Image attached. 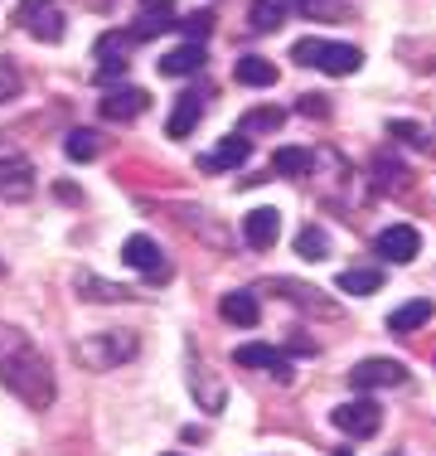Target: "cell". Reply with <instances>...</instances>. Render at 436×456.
I'll return each instance as SVG.
<instances>
[{"mask_svg":"<svg viewBox=\"0 0 436 456\" xmlns=\"http://www.w3.org/2000/svg\"><path fill=\"white\" fill-rule=\"evenodd\" d=\"M146 107H150V93H141V88H131V83H122V88L102 93L97 112H102L107 122H136V117L146 112Z\"/></svg>","mask_w":436,"mask_h":456,"instance_id":"8992f818","label":"cell"},{"mask_svg":"<svg viewBox=\"0 0 436 456\" xmlns=\"http://www.w3.org/2000/svg\"><path fill=\"white\" fill-rule=\"evenodd\" d=\"M29 194H35V166L25 156H5L0 160V200L25 204Z\"/></svg>","mask_w":436,"mask_h":456,"instance_id":"ba28073f","label":"cell"},{"mask_svg":"<svg viewBox=\"0 0 436 456\" xmlns=\"http://www.w3.org/2000/svg\"><path fill=\"white\" fill-rule=\"evenodd\" d=\"M63 151H69V160H93L97 151H102V141H97L87 126H78V132H69L63 136Z\"/></svg>","mask_w":436,"mask_h":456,"instance_id":"83f0119b","label":"cell"},{"mask_svg":"<svg viewBox=\"0 0 436 456\" xmlns=\"http://www.w3.org/2000/svg\"><path fill=\"white\" fill-rule=\"evenodd\" d=\"M277 233H281V214L271 209V204H262V209H247V219H243V238H247V248H271L277 243Z\"/></svg>","mask_w":436,"mask_h":456,"instance_id":"9a60e30c","label":"cell"},{"mask_svg":"<svg viewBox=\"0 0 436 456\" xmlns=\"http://www.w3.org/2000/svg\"><path fill=\"white\" fill-rule=\"evenodd\" d=\"M233 364H243V369H271V374H277L281 384L291 379V360H287V350H277V345H262V340L238 345V350H233Z\"/></svg>","mask_w":436,"mask_h":456,"instance_id":"30bf717a","label":"cell"},{"mask_svg":"<svg viewBox=\"0 0 436 456\" xmlns=\"http://www.w3.org/2000/svg\"><path fill=\"white\" fill-rule=\"evenodd\" d=\"M287 122V112L281 107H253V112H243V122H238V132H277V126Z\"/></svg>","mask_w":436,"mask_h":456,"instance_id":"d4e9b609","label":"cell"},{"mask_svg":"<svg viewBox=\"0 0 436 456\" xmlns=\"http://www.w3.org/2000/svg\"><path fill=\"white\" fill-rule=\"evenodd\" d=\"M166 456H180V452H166Z\"/></svg>","mask_w":436,"mask_h":456,"instance_id":"836d02e7","label":"cell"},{"mask_svg":"<svg viewBox=\"0 0 436 456\" xmlns=\"http://www.w3.org/2000/svg\"><path fill=\"white\" fill-rule=\"evenodd\" d=\"M296 253L305 257V263H325V257H330V233H325V228H301Z\"/></svg>","mask_w":436,"mask_h":456,"instance_id":"484cf974","label":"cell"},{"mask_svg":"<svg viewBox=\"0 0 436 456\" xmlns=\"http://www.w3.org/2000/svg\"><path fill=\"white\" fill-rule=\"evenodd\" d=\"M291 59L301 63V69H320L330 73V78H344V73H354L359 63H364V53H359L354 45H330V39H296L291 45Z\"/></svg>","mask_w":436,"mask_h":456,"instance_id":"7a4b0ae2","label":"cell"},{"mask_svg":"<svg viewBox=\"0 0 436 456\" xmlns=\"http://www.w3.org/2000/svg\"><path fill=\"white\" fill-rule=\"evenodd\" d=\"M340 456H349V452H340Z\"/></svg>","mask_w":436,"mask_h":456,"instance_id":"e575fe53","label":"cell"},{"mask_svg":"<svg viewBox=\"0 0 436 456\" xmlns=\"http://www.w3.org/2000/svg\"><path fill=\"white\" fill-rule=\"evenodd\" d=\"M374 248H378V257H388V263H412L417 248H422V233L412 224H388Z\"/></svg>","mask_w":436,"mask_h":456,"instance_id":"9c48e42d","label":"cell"},{"mask_svg":"<svg viewBox=\"0 0 436 456\" xmlns=\"http://www.w3.org/2000/svg\"><path fill=\"white\" fill-rule=\"evenodd\" d=\"M0 384L39 412L53 403V369L20 325H0Z\"/></svg>","mask_w":436,"mask_h":456,"instance_id":"6da1fadb","label":"cell"},{"mask_svg":"<svg viewBox=\"0 0 436 456\" xmlns=\"http://www.w3.org/2000/svg\"><path fill=\"white\" fill-rule=\"evenodd\" d=\"M315 166V156L305 146H281V151H271V170L277 175H305V170Z\"/></svg>","mask_w":436,"mask_h":456,"instance_id":"603a6c76","label":"cell"},{"mask_svg":"<svg viewBox=\"0 0 436 456\" xmlns=\"http://www.w3.org/2000/svg\"><path fill=\"white\" fill-rule=\"evenodd\" d=\"M0 273H5V267H0Z\"/></svg>","mask_w":436,"mask_h":456,"instance_id":"d590c367","label":"cell"},{"mask_svg":"<svg viewBox=\"0 0 436 456\" xmlns=\"http://www.w3.org/2000/svg\"><path fill=\"white\" fill-rule=\"evenodd\" d=\"M174 25H180L174 0H141V20H136V29H131V39H156Z\"/></svg>","mask_w":436,"mask_h":456,"instance_id":"7c38bea8","label":"cell"},{"mask_svg":"<svg viewBox=\"0 0 436 456\" xmlns=\"http://www.w3.org/2000/svg\"><path fill=\"white\" fill-rule=\"evenodd\" d=\"M296 107H301V112H305V117H311V112H315V117H325V102H320V97H301V102H296Z\"/></svg>","mask_w":436,"mask_h":456,"instance_id":"d6a6232c","label":"cell"},{"mask_svg":"<svg viewBox=\"0 0 436 456\" xmlns=\"http://www.w3.org/2000/svg\"><path fill=\"white\" fill-rule=\"evenodd\" d=\"M180 29H184L190 39H204V35H209V10H199L194 20H180Z\"/></svg>","mask_w":436,"mask_h":456,"instance_id":"1f68e13d","label":"cell"},{"mask_svg":"<svg viewBox=\"0 0 436 456\" xmlns=\"http://www.w3.org/2000/svg\"><path fill=\"white\" fill-rule=\"evenodd\" d=\"M253 156V136L247 132H238V136H223L214 146V156H204L199 166L209 170V175H223V170H233V166H243V160Z\"/></svg>","mask_w":436,"mask_h":456,"instance_id":"5bb4252c","label":"cell"},{"mask_svg":"<svg viewBox=\"0 0 436 456\" xmlns=\"http://www.w3.org/2000/svg\"><path fill=\"white\" fill-rule=\"evenodd\" d=\"M136 350H141V340L136 335H117V330H102V335H87V340H78V360L87 369H112V364H126V360H136Z\"/></svg>","mask_w":436,"mask_h":456,"instance_id":"3957f363","label":"cell"},{"mask_svg":"<svg viewBox=\"0 0 436 456\" xmlns=\"http://www.w3.org/2000/svg\"><path fill=\"white\" fill-rule=\"evenodd\" d=\"M78 297H87V301H131V291H112L107 281H97V277H78Z\"/></svg>","mask_w":436,"mask_h":456,"instance_id":"f1b7e54d","label":"cell"},{"mask_svg":"<svg viewBox=\"0 0 436 456\" xmlns=\"http://www.w3.org/2000/svg\"><path fill=\"white\" fill-rule=\"evenodd\" d=\"M398 384H408V369L398 360H384V354L359 360L349 369V388H359V394H368V388H398Z\"/></svg>","mask_w":436,"mask_h":456,"instance_id":"5b68a950","label":"cell"},{"mask_svg":"<svg viewBox=\"0 0 436 456\" xmlns=\"http://www.w3.org/2000/svg\"><path fill=\"white\" fill-rule=\"evenodd\" d=\"M330 422L340 432H349V437L364 442V437H374V432L384 428V408H378L374 398H349V403H340L330 412Z\"/></svg>","mask_w":436,"mask_h":456,"instance_id":"277c9868","label":"cell"},{"mask_svg":"<svg viewBox=\"0 0 436 456\" xmlns=\"http://www.w3.org/2000/svg\"><path fill=\"white\" fill-rule=\"evenodd\" d=\"M15 93H20V73H15V63H0V102H10Z\"/></svg>","mask_w":436,"mask_h":456,"instance_id":"4dcf8cb0","label":"cell"},{"mask_svg":"<svg viewBox=\"0 0 436 456\" xmlns=\"http://www.w3.org/2000/svg\"><path fill=\"white\" fill-rule=\"evenodd\" d=\"M271 291H277V297H291V301H296V306H311V311H325V316H330V301H320V297H315V291H301V281H291V277H277V281H271Z\"/></svg>","mask_w":436,"mask_h":456,"instance_id":"4316f807","label":"cell"},{"mask_svg":"<svg viewBox=\"0 0 436 456\" xmlns=\"http://www.w3.org/2000/svg\"><path fill=\"white\" fill-rule=\"evenodd\" d=\"M20 25H25L35 39H49V45H59V39H63V15L49 5V0H25Z\"/></svg>","mask_w":436,"mask_h":456,"instance_id":"8fae6325","label":"cell"},{"mask_svg":"<svg viewBox=\"0 0 436 456\" xmlns=\"http://www.w3.org/2000/svg\"><path fill=\"white\" fill-rule=\"evenodd\" d=\"M388 136H392V141H402V146H427L422 126H412V122H388Z\"/></svg>","mask_w":436,"mask_h":456,"instance_id":"f546056e","label":"cell"},{"mask_svg":"<svg viewBox=\"0 0 436 456\" xmlns=\"http://www.w3.org/2000/svg\"><path fill=\"white\" fill-rule=\"evenodd\" d=\"M204 39H184V45H174L170 53H160V73L166 78H190V73H199L204 69Z\"/></svg>","mask_w":436,"mask_h":456,"instance_id":"4fadbf2b","label":"cell"},{"mask_svg":"<svg viewBox=\"0 0 436 456\" xmlns=\"http://www.w3.org/2000/svg\"><path fill=\"white\" fill-rule=\"evenodd\" d=\"M122 263L136 267V273H146V277H166L170 273L166 253H160L156 238H146V233H131L126 243H122Z\"/></svg>","mask_w":436,"mask_h":456,"instance_id":"52a82bcc","label":"cell"},{"mask_svg":"<svg viewBox=\"0 0 436 456\" xmlns=\"http://www.w3.org/2000/svg\"><path fill=\"white\" fill-rule=\"evenodd\" d=\"M218 316H223L228 325H243V330H247V325L262 321V311H257V297H253V291H228V297L218 301Z\"/></svg>","mask_w":436,"mask_h":456,"instance_id":"e0dca14e","label":"cell"},{"mask_svg":"<svg viewBox=\"0 0 436 456\" xmlns=\"http://www.w3.org/2000/svg\"><path fill=\"white\" fill-rule=\"evenodd\" d=\"M335 287H340L344 297H374V291L384 287V273H374V267H349V273H340Z\"/></svg>","mask_w":436,"mask_h":456,"instance_id":"7402d4cb","label":"cell"},{"mask_svg":"<svg viewBox=\"0 0 436 456\" xmlns=\"http://www.w3.org/2000/svg\"><path fill=\"white\" fill-rule=\"evenodd\" d=\"M199 117H204V97L184 93V97H180V107H174L170 122H166V136H170V141H184V136L194 132V126H199Z\"/></svg>","mask_w":436,"mask_h":456,"instance_id":"ac0fdd59","label":"cell"},{"mask_svg":"<svg viewBox=\"0 0 436 456\" xmlns=\"http://www.w3.org/2000/svg\"><path fill=\"white\" fill-rule=\"evenodd\" d=\"M287 20H291V0H253V10H247V25H253L257 35L281 29Z\"/></svg>","mask_w":436,"mask_h":456,"instance_id":"ffe728a7","label":"cell"},{"mask_svg":"<svg viewBox=\"0 0 436 456\" xmlns=\"http://www.w3.org/2000/svg\"><path fill=\"white\" fill-rule=\"evenodd\" d=\"M126 45H131V35H102V39H97V59H102V83H112V73H117V78L126 73Z\"/></svg>","mask_w":436,"mask_h":456,"instance_id":"d6986e66","label":"cell"},{"mask_svg":"<svg viewBox=\"0 0 436 456\" xmlns=\"http://www.w3.org/2000/svg\"><path fill=\"white\" fill-rule=\"evenodd\" d=\"M233 78L243 83V88H271V83H277V63L262 59V53H243V59L233 63Z\"/></svg>","mask_w":436,"mask_h":456,"instance_id":"2e32d148","label":"cell"},{"mask_svg":"<svg viewBox=\"0 0 436 456\" xmlns=\"http://www.w3.org/2000/svg\"><path fill=\"white\" fill-rule=\"evenodd\" d=\"M427 321H432V301H402V306L388 316V330L392 335H412L417 325H427Z\"/></svg>","mask_w":436,"mask_h":456,"instance_id":"44dd1931","label":"cell"},{"mask_svg":"<svg viewBox=\"0 0 436 456\" xmlns=\"http://www.w3.org/2000/svg\"><path fill=\"white\" fill-rule=\"evenodd\" d=\"M296 10H301L305 20H325V25L354 15V10H349V0H296Z\"/></svg>","mask_w":436,"mask_h":456,"instance_id":"cb8c5ba5","label":"cell"}]
</instances>
